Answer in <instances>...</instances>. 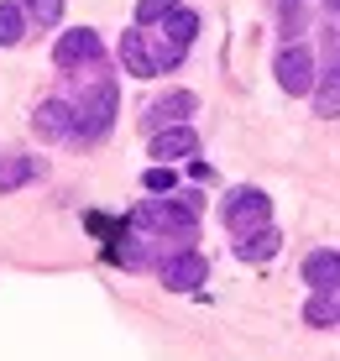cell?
Masks as SVG:
<instances>
[{
    "instance_id": "obj_1",
    "label": "cell",
    "mask_w": 340,
    "mask_h": 361,
    "mask_svg": "<svg viewBox=\"0 0 340 361\" xmlns=\"http://www.w3.org/2000/svg\"><path fill=\"white\" fill-rule=\"evenodd\" d=\"M199 194H178V199H162V204H142L136 209V226H152V231H173V235H194L199 226Z\"/></svg>"
},
{
    "instance_id": "obj_2",
    "label": "cell",
    "mask_w": 340,
    "mask_h": 361,
    "mask_svg": "<svg viewBox=\"0 0 340 361\" xmlns=\"http://www.w3.org/2000/svg\"><path fill=\"white\" fill-rule=\"evenodd\" d=\"M267 220H272V199L262 189H236L231 199H225V226L241 235V241L257 235V231H267Z\"/></svg>"
},
{
    "instance_id": "obj_3",
    "label": "cell",
    "mask_w": 340,
    "mask_h": 361,
    "mask_svg": "<svg viewBox=\"0 0 340 361\" xmlns=\"http://www.w3.org/2000/svg\"><path fill=\"white\" fill-rule=\"evenodd\" d=\"M110 121H116V84H99V90L84 99L73 136H79V142H99V136L110 131Z\"/></svg>"
},
{
    "instance_id": "obj_4",
    "label": "cell",
    "mask_w": 340,
    "mask_h": 361,
    "mask_svg": "<svg viewBox=\"0 0 340 361\" xmlns=\"http://www.w3.org/2000/svg\"><path fill=\"white\" fill-rule=\"evenodd\" d=\"M99 53H105L99 32H90V27H73V32H63V37H58L53 63H58V68H79V63H99Z\"/></svg>"
},
{
    "instance_id": "obj_5",
    "label": "cell",
    "mask_w": 340,
    "mask_h": 361,
    "mask_svg": "<svg viewBox=\"0 0 340 361\" xmlns=\"http://www.w3.org/2000/svg\"><path fill=\"white\" fill-rule=\"evenodd\" d=\"M32 126H37V136H47V142H63V136H73V126H79V110L63 105V99H42Z\"/></svg>"
},
{
    "instance_id": "obj_6",
    "label": "cell",
    "mask_w": 340,
    "mask_h": 361,
    "mask_svg": "<svg viewBox=\"0 0 340 361\" xmlns=\"http://www.w3.org/2000/svg\"><path fill=\"white\" fill-rule=\"evenodd\" d=\"M205 278H210V262H205L199 252H178L168 267H162V283H168L173 293H194Z\"/></svg>"
},
{
    "instance_id": "obj_7",
    "label": "cell",
    "mask_w": 340,
    "mask_h": 361,
    "mask_svg": "<svg viewBox=\"0 0 340 361\" xmlns=\"http://www.w3.org/2000/svg\"><path fill=\"white\" fill-rule=\"evenodd\" d=\"M278 84L288 94H304L314 84V53H309V47H288V53H278Z\"/></svg>"
},
{
    "instance_id": "obj_8",
    "label": "cell",
    "mask_w": 340,
    "mask_h": 361,
    "mask_svg": "<svg viewBox=\"0 0 340 361\" xmlns=\"http://www.w3.org/2000/svg\"><path fill=\"white\" fill-rule=\"evenodd\" d=\"M194 152H199L194 126H168V131H157V136H152V157H157L162 168L178 163V157H194Z\"/></svg>"
},
{
    "instance_id": "obj_9",
    "label": "cell",
    "mask_w": 340,
    "mask_h": 361,
    "mask_svg": "<svg viewBox=\"0 0 340 361\" xmlns=\"http://www.w3.org/2000/svg\"><path fill=\"white\" fill-rule=\"evenodd\" d=\"M194 105L199 99L188 94V90H173V94H162V99H152V105H147V126H183V116H194Z\"/></svg>"
},
{
    "instance_id": "obj_10",
    "label": "cell",
    "mask_w": 340,
    "mask_h": 361,
    "mask_svg": "<svg viewBox=\"0 0 340 361\" xmlns=\"http://www.w3.org/2000/svg\"><path fill=\"white\" fill-rule=\"evenodd\" d=\"M121 63L136 73V79H152L157 73V53L147 47V32H126L121 37Z\"/></svg>"
},
{
    "instance_id": "obj_11",
    "label": "cell",
    "mask_w": 340,
    "mask_h": 361,
    "mask_svg": "<svg viewBox=\"0 0 340 361\" xmlns=\"http://www.w3.org/2000/svg\"><path fill=\"white\" fill-rule=\"evenodd\" d=\"M304 283H314V288H335V283H340V257L335 252H309L304 257Z\"/></svg>"
},
{
    "instance_id": "obj_12",
    "label": "cell",
    "mask_w": 340,
    "mask_h": 361,
    "mask_svg": "<svg viewBox=\"0 0 340 361\" xmlns=\"http://www.w3.org/2000/svg\"><path fill=\"white\" fill-rule=\"evenodd\" d=\"M278 246H283V235L278 231H257V235H246V241H236V257H241V262H267V257L272 252H278Z\"/></svg>"
},
{
    "instance_id": "obj_13",
    "label": "cell",
    "mask_w": 340,
    "mask_h": 361,
    "mask_svg": "<svg viewBox=\"0 0 340 361\" xmlns=\"http://www.w3.org/2000/svg\"><path fill=\"white\" fill-rule=\"evenodd\" d=\"M27 178H37V163H32V157H21V152H6V157H0V194H6V189H21Z\"/></svg>"
},
{
    "instance_id": "obj_14",
    "label": "cell",
    "mask_w": 340,
    "mask_h": 361,
    "mask_svg": "<svg viewBox=\"0 0 340 361\" xmlns=\"http://www.w3.org/2000/svg\"><path fill=\"white\" fill-rule=\"evenodd\" d=\"M194 32H199V16H194V11H173V16H168V47H178V53H188Z\"/></svg>"
},
{
    "instance_id": "obj_15",
    "label": "cell",
    "mask_w": 340,
    "mask_h": 361,
    "mask_svg": "<svg viewBox=\"0 0 340 361\" xmlns=\"http://www.w3.org/2000/svg\"><path fill=\"white\" fill-rule=\"evenodd\" d=\"M314 110H320V116H340V73H324V79H320Z\"/></svg>"
},
{
    "instance_id": "obj_16",
    "label": "cell",
    "mask_w": 340,
    "mask_h": 361,
    "mask_svg": "<svg viewBox=\"0 0 340 361\" xmlns=\"http://www.w3.org/2000/svg\"><path fill=\"white\" fill-rule=\"evenodd\" d=\"M304 319H309V325H335V319H340V304H335V298H324V293H314L309 304H304Z\"/></svg>"
},
{
    "instance_id": "obj_17",
    "label": "cell",
    "mask_w": 340,
    "mask_h": 361,
    "mask_svg": "<svg viewBox=\"0 0 340 361\" xmlns=\"http://www.w3.org/2000/svg\"><path fill=\"white\" fill-rule=\"evenodd\" d=\"M178 11V0H136V27H152V21H168Z\"/></svg>"
},
{
    "instance_id": "obj_18",
    "label": "cell",
    "mask_w": 340,
    "mask_h": 361,
    "mask_svg": "<svg viewBox=\"0 0 340 361\" xmlns=\"http://www.w3.org/2000/svg\"><path fill=\"white\" fill-rule=\"evenodd\" d=\"M21 27H27V21H21V6H0V47H11V42H21Z\"/></svg>"
},
{
    "instance_id": "obj_19",
    "label": "cell",
    "mask_w": 340,
    "mask_h": 361,
    "mask_svg": "<svg viewBox=\"0 0 340 361\" xmlns=\"http://www.w3.org/2000/svg\"><path fill=\"white\" fill-rule=\"evenodd\" d=\"M21 6H27V11H32V16H37V21H42V27H53V21L63 16V0H21Z\"/></svg>"
},
{
    "instance_id": "obj_20",
    "label": "cell",
    "mask_w": 340,
    "mask_h": 361,
    "mask_svg": "<svg viewBox=\"0 0 340 361\" xmlns=\"http://www.w3.org/2000/svg\"><path fill=\"white\" fill-rule=\"evenodd\" d=\"M142 183H147L152 194H173V183H178V178H173V168H147Z\"/></svg>"
},
{
    "instance_id": "obj_21",
    "label": "cell",
    "mask_w": 340,
    "mask_h": 361,
    "mask_svg": "<svg viewBox=\"0 0 340 361\" xmlns=\"http://www.w3.org/2000/svg\"><path fill=\"white\" fill-rule=\"evenodd\" d=\"M324 6H330V11H340V0H324Z\"/></svg>"
}]
</instances>
